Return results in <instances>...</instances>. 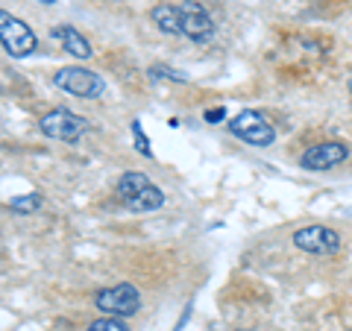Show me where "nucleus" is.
<instances>
[{
    "label": "nucleus",
    "instance_id": "1",
    "mask_svg": "<svg viewBox=\"0 0 352 331\" xmlns=\"http://www.w3.org/2000/svg\"><path fill=\"white\" fill-rule=\"evenodd\" d=\"M0 50L12 59H27L38 50V36L24 18L0 9Z\"/></svg>",
    "mask_w": 352,
    "mask_h": 331
},
{
    "label": "nucleus",
    "instance_id": "2",
    "mask_svg": "<svg viewBox=\"0 0 352 331\" xmlns=\"http://www.w3.org/2000/svg\"><path fill=\"white\" fill-rule=\"evenodd\" d=\"M53 85L59 91L80 97V100H100L106 94V80L97 71L88 68H76V65H68V68H59L53 73Z\"/></svg>",
    "mask_w": 352,
    "mask_h": 331
},
{
    "label": "nucleus",
    "instance_id": "6",
    "mask_svg": "<svg viewBox=\"0 0 352 331\" xmlns=\"http://www.w3.org/2000/svg\"><path fill=\"white\" fill-rule=\"evenodd\" d=\"M38 129H41V135H47L53 141H68L71 144V141L82 138L85 120L76 112H71V109L59 106V109H50V112L38 120Z\"/></svg>",
    "mask_w": 352,
    "mask_h": 331
},
{
    "label": "nucleus",
    "instance_id": "10",
    "mask_svg": "<svg viewBox=\"0 0 352 331\" xmlns=\"http://www.w3.org/2000/svg\"><path fill=\"white\" fill-rule=\"evenodd\" d=\"M124 205L129 208L132 214H150V212H159V208L164 205V191H162L159 185H153V182H150L144 191H138V194L132 196V200H126Z\"/></svg>",
    "mask_w": 352,
    "mask_h": 331
},
{
    "label": "nucleus",
    "instance_id": "4",
    "mask_svg": "<svg viewBox=\"0 0 352 331\" xmlns=\"http://www.w3.org/2000/svg\"><path fill=\"white\" fill-rule=\"evenodd\" d=\"M176 12H179V36L194 44H206L214 38V18L208 15L200 0H179Z\"/></svg>",
    "mask_w": 352,
    "mask_h": 331
},
{
    "label": "nucleus",
    "instance_id": "16",
    "mask_svg": "<svg viewBox=\"0 0 352 331\" xmlns=\"http://www.w3.org/2000/svg\"><path fill=\"white\" fill-rule=\"evenodd\" d=\"M150 76L153 80H170V82H188V76L185 73H176L170 68H164V65H153L150 68Z\"/></svg>",
    "mask_w": 352,
    "mask_h": 331
},
{
    "label": "nucleus",
    "instance_id": "9",
    "mask_svg": "<svg viewBox=\"0 0 352 331\" xmlns=\"http://www.w3.org/2000/svg\"><path fill=\"white\" fill-rule=\"evenodd\" d=\"M53 36L59 38V44L65 47V53H71V56H76V59H91V56H94L91 44H88V38L82 36L80 30H74V27H68V24H62V27L53 30Z\"/></svg>",
    "mask_w": 352,
    "mask_h": 331
},
{
    "label": "nucleus",
    "instance_id": "7",
    "mask_svg": "<svg viewBox=\"0 0 352 331\" xmlns=\"http://www.w3.org/2000/svg\"><path fill=\"white\" fill-rule=\"evenodd\" d=\"M346 159H349V147L344 141H320V144H311L302 152L300 164H302V170L326 173V170L340 168Z\"/></svg>",
    "mask_w": 352,
    "mask_h": 331
},
{
    "label": "nucleus",
    "instance_id": "21",
    "mask_svg": "<svg viewBox=\"0 0 352 331\" xmlns=\"http://www.w3.org/2000/svg\"><path fill=\"white\" fill-rule=\"evenodd\" d=\"M349 97H352V82H349Z\"/></svg>",
    "mask_w": 352,
    "mask_h": 331
},
{
    "label": "nucleus",
    "instance_id": "8",
    "mask_svg": "<svg viewBox=\"0 0 352 331\" xmlns=\"http://www.w3.org/2000/svg\"><path fill=\"white\" fill-rule=\"evenodd\" d=\"M294 247L302 252H311V255H335L340 249V235L332 226H302L294 231Z\"/></svg>",
    "mask_w": 352,
    "mask_h": 331
},
{
    "label": "nucleus",
    "instance_id": "15",
    "mask_svg": "<svg viewBox=\"0 0 352 331\" xmlns=\"http://www.w3.org/2000/svg\"><path fill=\"white\" fill-rule=\"evenodd\" d=\"M132 135H135V150L141 152V156L153 159V147H150V141H147V135H144V129H141L138 120H132Z\"/></svg>",
    "mask_w": 352,
    "mask_h": 331
},
{
    "label": "nucleus",
    "instance_id": "14",
    "mask_svg": "<svg viewBox=\"0 0 352 331\" xmlns=\"http://www.w3.org/2000/svg\"><path fill=\"white\" fill-rule=\"evenodd\" d=\"M15 214H36L41 208V196L38 194H24V196H15L12 203H9Z\"/></svg>",
    "mask_w": 352,
    "mask_h": 331
},
{
    "label": "nucleus",
    "instance_id": "19",
    "mask_svg": "<svg viewBox=\"0 0 352 331\" xmlns=\"http://www.w3.org/2000/svg\"><path fill=\"white\" fill-rule=\"evenodd\" d=\"M235 331H261V328H235Z\"/></svg>",
    "mask_w": 352,
    "mask_h": 331
},
{
    "label": "nucleus",
    "instance_id": "13",
    "mask_svg": "<svg viewBox=\"0 0 352 331\" xmlns=\"http://www.w3.org/2000/svg\"><path fill=\"white\" fill-rule=\"evenodd\" d=\"M85 331H132V328H129V323H126L124 317H109V314H103V317H97L94 323H88Z\"/></svg>",
    "mask_w": 352,
    "mask_h": 331
},
{
    "label": "nucleus",
    "instance_id": "18",
    "mask_svg": "<svg viewBox=\"0 0 352 331\" xmlns=\"http://www.w3.org/2000/svg\"><path fill=\"white\" fill-rule=\"evenodd\" d=\"M188 317H191V305L182 311V319H179V323H176V328H173V331H182V328H185V323H188Z\"/></svg>",
    "mask_w": 352,
    "mask_h": 331
},
{
    "label": "nucleus",
    "instance_id": "11",
    "mask_svg": "<svg viewBox=\"0 0 352 331\" xmlns=\"http://www.w3.org/2000/svg\"><path fill=\"white\" fill-rule=\"evenodd\" d=\"M150 21H153V27H156L159 32H164V36H179V12H176V3L153 6Z\"/></svg>",
    "mask_w": 352,
    "mask_h": 331
},
{
    "label": "nucleus",
    "instance_id": "17",
    "mask_svg": "<svg viewBox=\"0 0 352 331\" xmlns=\"http://www.w3.org/2000/svg\"><path fill=\"white\" fill-rule=\"evenodd\" d=\"M226 117V109L223 106H217V109H208L206 112V124H220V120Z\"/></svg>",
    "mask_w": 352,
    "mask_h": 331
},
{
    "label": "nucleus",
    "instance_id": "12",
    "mask_svg": "<svg viewBox=\"0 0 352 331\" xmlns=\"http://www.w3.org/2000/svg\"><path fill=\"white\" fill-rule=\"evenodd\" d=\"M150 185V179L144 173H138V170H129V173H124L118 179V196H120V203H126V200H132L138 191H144V187Z\"/></svg>",
    "mask_w": 352,
    "mask_h": 331
},
{
    "label": "nucleus",
    "instance_id": "20",
    "mask_svg": "<svg viewBox=\"0 0 352 331\" xmlns=\"http://www.w3.org/2000/svg\"><path fill=\"white\" fill-rule=\"evenodd\" d=\"M41 3H47V6H50V3H56V0H41Z\"/></svg>",
    "mask_w": 352,
    "mask_h": 331
},
{
    "label": "nucleus",
    "instance_id": "5",
    "mask_svg": "<svg viewBox=\"0 0 352 331\" xmlns=\"http://www.w3.org/2000/svg\"><path fill=\"white\" fill-rule=\"evenodd\" d=\"M229 132L235 138H241L250 147H270L276 141V129L261 112H252V109H244L241 115H235L229 120Z\"/></svg>",
    "mask_w": 352,
    "mask_h": 331
},
{
    "label": "nucleus",
    "instance_id": "3",
    "mask_svg": "<svg viewBox=\"0 0 352 331\" xmlns=\"http://www.w3.org/2000/svg\"><path fill=\"white\" fill-rule=\"evenodd\" d=\"M94 308L100 314H109V317H132L141 311V293L135 284L129 282H120V284H112V288H103L94 293Z\"/></svg>",
    "mask_w": 352,
    "mask_h": 331
}]
</instances>
